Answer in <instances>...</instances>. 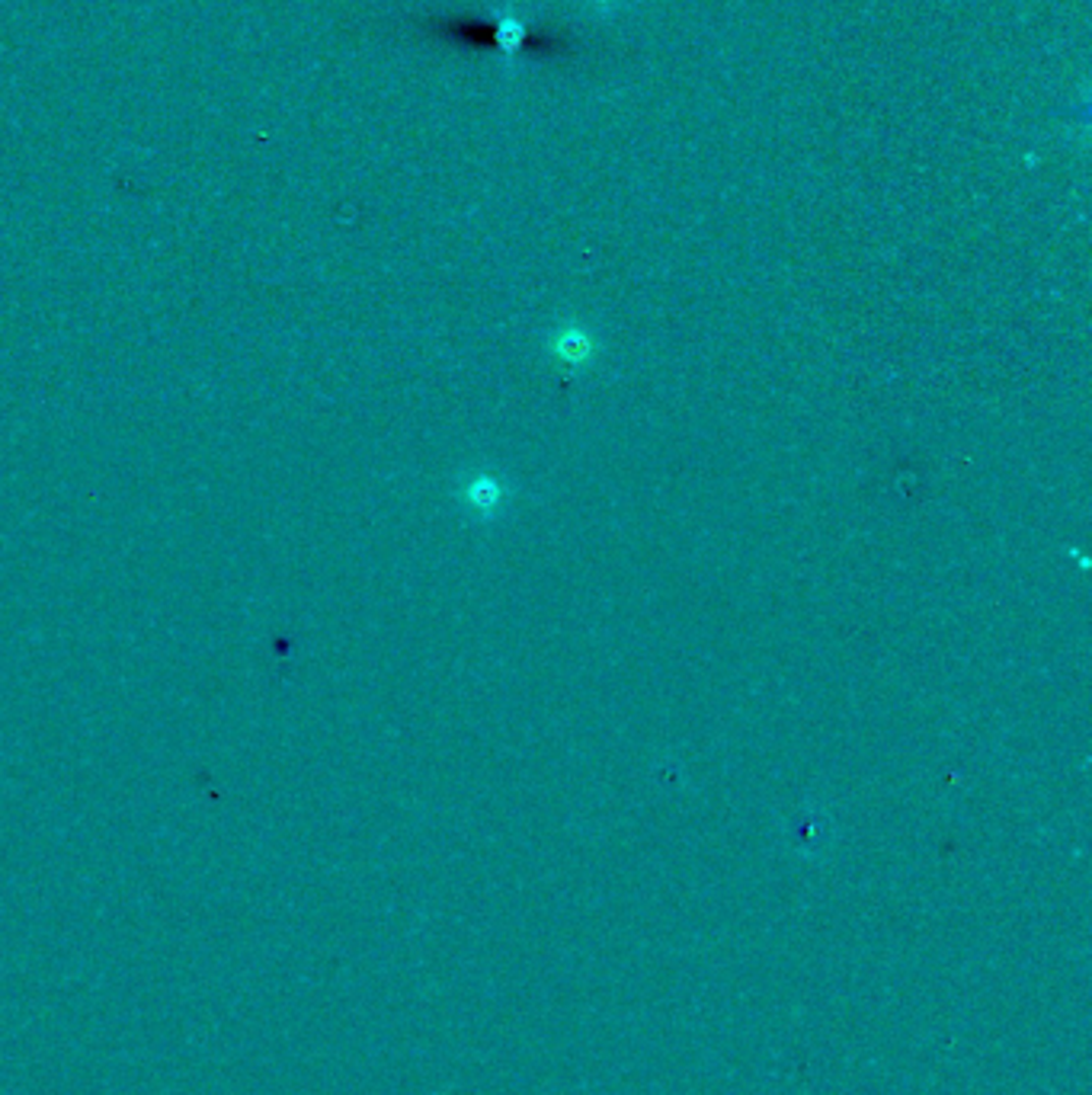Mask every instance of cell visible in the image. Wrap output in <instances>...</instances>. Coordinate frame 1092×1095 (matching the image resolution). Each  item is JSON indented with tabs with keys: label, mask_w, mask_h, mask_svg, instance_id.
Segmentation results:
<instances>
[{
	"label": "cell",
	"mask_w": 1092,
	"mask_h": 1095,
	"mask_svg": "<svg viewBox=\"0 0 1092 1095\" xmlns=\"http://www.w3.org/2000/svg\"><path fill=\"white\" fill-rule=\"evenodd\" d=\"M552 349H555V356H558L561 362H567V365H586L589 359H593L596 340L589 337L586 327L571 324V327H564V331L555 334Z\"/></svg>",
	"instance_id": "1"
},
{
	"label": "cell",
	"mask_w": 1092,
	"mask_h": 1095,
	"mask_svg": "<svg viewBox=\"0 0 1092 1095\" xmlns=\"http://www.w3.org/2000/svg\"><path fill=\"white\" fill-rule=\"evenodd\" d=\"M465 503L480 513V516H491L500 510V503H504V487H500V480L491 477V474H477L471 477V484L465 487Z\"/></svg>",
	"instance_id": "2"
},
{
	"label": "cell",
	"mask_w": 1092,
	"mask_h": 1095,
	"mask_svg": "<svg viewBox=\"0 0 1092 1095\" xmlns=\"http://www.w3.org/2000/svg\"><path fill=\"white\" fill-rule=\"evenodd\" d=\"M583 4H589V7L599 10V13H613V10H619V7L625 4V0H583Z\"/></svg>",
	"instance_id": "3"
}]
</instances>
